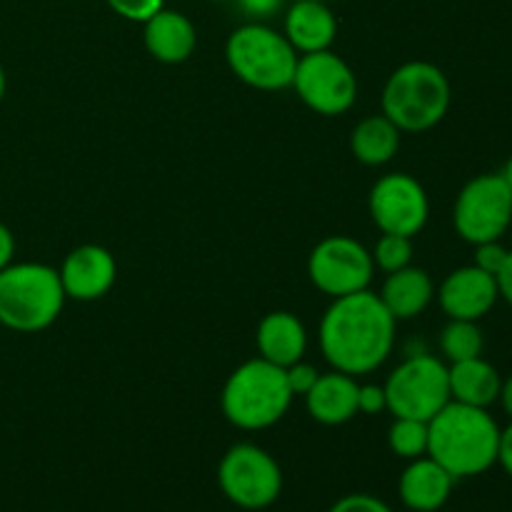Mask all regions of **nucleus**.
I'll return each instance as SVG.
<instances>
[{"label": "nucleus", "mask_w": 512, "mask_h": 512, "mask_svg": "<svg viewBox=\"0 0 512 512\" xmlns=\"http://www.w3.org/2000/svg\"><path fill=\"white\" fill-rule=\"evenodd\" d=\"M395 323L380 295L370 290L333 298L320 320V350L345 375H368L388 360L395 345Z\"/></svg>", "instance_id": "obj_1"}, {"label": "nucleus", "mask_w": 512, "mask_h": 512, "mask_svg": "<svg viewBox=\"0 0 512 512\" xmlns=\"http://www.w3.org/2000/svg\"><path fill=\"white\" fill-rule=\"evenodd\" d=\"M428 455L455 480L483 475L498 463L500 425L488 408L450 400L428 423Z\"/></svg>", "instance_id": "obj_2"}, {"label": "nucleus", "mask_w": 512, "mask_h": 512, "mask_svg": "<svg viewBox=\"0 0 512 512\" xmlns=\"http://www.w3.org/2000/svg\"><path fill=\"white\" fill-rule=\"evenodd\" d=\"M293 398L285 368L258 355L230 373L220 395V408L235 428L265 430L285 418Z\"/></svg>", "instance_id": "obj_3"}, {"label": "nucleus", "mask_w": 512, "mask_h": 512, "mask_svg": "<svg viewBox=\"0 0 512 512\" xmlns=\"http://www.w3.org/2000/svg\"><path fill=\"white\" fill-rule=\"evenodd\" d=\"M65 290L58 270L43 263H10L0 270V325L15 333H40L63 313Z\"/></svg>", "instance_id": "obj_4"}, {"label": "nucleus", "mask_w": 512, "mask_h": 512, "mask_svg": "<svg viewBox=\"0 0 512 512\" xmlns=\"http://www.w3.org/2000/svg\"><path fill=\"white\" fill-rule=\"evenodd\" d=\"M450 80L438 65L413 60L393 70L383 88V115L400 133H425L450 110Z\"/></svg>", "instance_id": "obj_5"}, {"label": "nucleus", "mask_w": 512, "mask_h": 512, "mask_svg": "<svg viewBox=\"0 0 512 512\" xmlns=\"http://www.w3.org/2000/svg\"><path fill=\"white\" fill-rule=\"evenodd\" d=\"M298 58L290 40L263 23L240 25L225 43V60L235 78L255 90L290 88Z\"/></svg>", "instance_id": "obj_6"}, {"label": "nucleus", "mask_w": 512, "mask_h": 512, "mask_svg": "<svg viewBox=\"0 0 512 512\" xmlns=\"http://www.w3.org/2000/svg\"><path fill=\"white\" fill-rule=\"evenodd\" d=\"M383 388L395 418L430 423L450 403L448 365L433 355H413L393 370Z\"/></svg>", "instance_id": "obj_7"}, {"label": "nucleus", "mask_w": 512, "mask_h": 512, "mask_svg": "<svg viewBox=\"0 0 512 512\" xmlns=\"http://www.w3.org/2000/svg\"><path fill=\"white\" fill-rule=\"evenodd\" d=\"M218 483L225 498L243 510H265L283 493V470L268 450L238 443L218 465Z\"/></svg>", "instance_id": "obj_8"}, {"label": "nucleus", "mask_w": 512, "mask_h": 512, "mask_svg": "<svg viewBox=\"0 0 512 512\" xmlns=\"http://www.w3.org/2000/svg\"><path fill=\"white\" fill-rule=\"evenodd\" d=\"M512 223V190L500 173H485L463 185L455 198L453 225L470 245L500 240Z\"/></svg>", "instance_id": "obj_9"}, {"label": "nucleus", "mask_w": 512, "mask_h": 512, "mask_svg": "<svg viewBox=\"0 0 512 512\" xmlns=\"http://www.w3.org/2000/svg\"><path fill=\"white\" fill-rule=\"evenodd\" d=\"M290 88L310 110L328 118L348 113L358 100V78L333 50L300 55Z\"/></svg>", "instance_id": "obj_10"}, {"label": "nucleus", "mask_w": 512, "mask_h": 512, "mask_svg": "<svg viewBox=\"0 0 512 512\" xmlns=\"http://www.w3.org/2000/svg\"><path fill=\"white\" fill-rule=\"evenodd\" d=\"M373 273V253L348 235H330L320 240L308 258L310 280L330 298L368 290Z\"/></svg>", "instance_id": "obj_11"}, {"label": "nucleus", "mask_w": 512, "mask_h": 512, "mask_svg": "<svg viewBox=\"0 0 512 512\" xmlns=\"http://www.w3.org/2000/svg\"><path fill=\"white\" fill-rule=\"evenodd\" d=\"M370 218L383 233L415 238L425 228L430 200L423 185L408 173L383 175L370 190Z\"/></svg>", "instance_id": "obj_12"}, {"label": "nucleus", "mask_w": 512, "mask_h": 512, "mask_svg": "<svg viewBox=\"0 0 512 512\" xmlns=\"http://www.w3.org/2000/svg\"><path fill=\"white\" fill-rule=\"evenodd\" d=\"M500 298L498 278L478 265L453 270L438 288V303L450 320H483Z\"/></svg>", "instance_id": "obj_13"}, {"label": "nucleus", "mask_w": 512, "mask_h": 512, "mask_svg": "<svg viewBox=\"0 0 512 512\" xmlns=\"http://www.w3.org/2000/svg\"><path fill=\"white\" fill-rule=\"evenodd\" d=\"M58 275L65 298L93 303L110 293L118 278V263L103 245H80L65 255Z\"/></svg>", "instance_id": "obj_14"}, {"label": "nucleus", "mask_w": 512, "mask_h": 512, "mask_svg": "<svg viewBox=\"0 0 512 512\" xmlns=\"http://www.w3.org/2000/svg\"><path fill=\"white\" fill-rule=\"evenodd\" d=\"M455 478L430 455L410 460L398 483L400 500L413 512H438L450 500Z\"/></svg>", "instance_id": "obj_15"}, {"label": "nucleus", "mask_w": 512, "mask_h": 512, "mask_svg": "<svg viewBox=\"0 0 512 512\" xmlns=\"http://www.w3.org/2000/svg\"><path fill=\"white\" fill-rule=\"evenodd\" d=\"M358 380L340 370L318 375L313 388L305 395L310 418L320 425H345L358 415Z\"/></svg>", "instance_id": "obj_16"}, {"label": "nucleus", "mask_w": 512, "mask_h": 512, "mask_svg": "<svg viewBox=\"0 0 512 512\" xmlns=\"http://www.w3.org/2000/svg\"><path fill=\"white\" fill-rule=\"evenodd\" d=\"M143 40L148 53L165 65H178L193 55L198 45L195 25L188 15L178 10H158L150 20H145Z\"/></svg>", "instance_id": "obj_17"}, {"label": "nucleus", "mask_w": 512, "mask_h": 512, "mask_svg": "<svg viewBox=\"0 0 512 512\" xmlns=\"http://www.w3.org/2000/svg\"><path fill=\"white\" fill-rule=\"evenodd\" d=\"M255 343H258L260 358L280 365V368H290L305 358L308 333L298 315L288 313V310H275L260 320Z\"/></svg>", "instance_id": "obj_18"}, {"label": "nucleus", "mask_w": 512, "mask_h": 512, "mask_svg": "<svg viewBox=\"0 0 512 512\" xmlns=\"http://www.w3.org/2000/svg\"><path fill=\"white\" fill-rule=\"evenodd\" d=\"M283 35L300 55L330 50L338 35V20L323 0H295L285 15Z\"/></svg>", "instance_id": "obj_19"}, {"label": "nucleus", "mask_w": 512, "mask_h": 512, "mask_svg": "<svg viewBox=\"0 0 512 512\" xmlns=\"http://www.w3.org/2000/svg\"><path fill=\"white\" fill-rule=\"evenodd\" d=\"M378 295L395 320H413L433 303L435 285L423 268L408 265L390 273Z\"/></svg>", "instance_id": "obj_20"}, {"label": "nucleus", "mask_w": 512, "mask_h": 512, "mask_svg": "<svg viewBox=\"0 0 512 512\" xmlns=\"http://www.w3.org/2000/svg\"><path fill=\"white\" fill-rule=\"evenodd\" d=\"M448 380L450 400L473 405V408H490L500 398V385H503V378L495 370V365H490L483 355L450 363Z\"/></svg>", "instance_id": "obj_21"}, {"label": "nucleus", "mask_w": 512, "mask_h": 512, "mask_svg": "<svg viewBox=\"0 0 512 512\" xmlns=\"http://www.w3.org/2000/svg\"><path fill=\"white\" fill-rule=\"evenodd\" d=\"M400 148V130L385 115H370L360 120L350 133V150L363 165H385Z\"/></svg>", "instance_id": "obj_22"}, {"label": "nucleus", "mask_w": 512, "mask_h": 512, "mask_svg": "<svg viewBox=\"0 0 512 512\" xmlns=\"http://www.w3.org/2000/svg\"><path fill=\"white\" fill-rule=\"evenodd\" d=\"M485 348L483 330L473 320H450L440 333V350L450 363L480 358Z\"/></svg>", "instance_id": "obj_23"}, {"label": "nucleus", "mask_w": 512, "mask_h": 512, "mask_svg": "<svg viewBox=\"0 0 512 512\" xmlns=\"http://www.w3.org/2000/svg\"><path fill=\"white\" fill-rule=\"evenodd\" d=\"M428 423L413 418H395L388 430V445L398 458L415 460L428 455Z\"/></svg>", "instance_id": "obj_24"}, {"label": "nucleus", "mask_w": 512, "mask_h": 512, "mask_svg": "<svg viewBox=\"0 0 512 512\" xmlns=\"http://www.w3.org/2000/svg\"><path fill=\"white\" fill-rule=\"evenodd\" d=\"M410 258H413V238H405V235L383 233V238L375 245L373 263L388 275L408 268Z\"/></svg>", "instance_id": "obj_25"}, {"label": "nucleus", "mask_w": 512, "mask_h": 512, "mask_svg": "<svg viewBox=\"0 0 512 512\" xmlns=\"http://www.w3.org/2000/svg\"><path fill=\"white\" fill-rule=\"evenodd\" d=\"M110 5V10L120 15L125 20H133V23H145V20L153 18L158 10H163L165 0H105Z\"/></svg>", "instance_id": "obj_26"}, {"label": "nucleus", "mask_w": 512, "mask_h": 512, "mask_svg": "<svg viewBox=\"0 0 512 512\" xmlns=\"http://www.w3.org/2000/svg\"><path fill=\"white\" fill-rule=\"evenodd\" d=\"M508 253L510 250L505 248L500 240H490V243H480L475 245V263L480 270H485V273L490 275H498L500 270H503L505 260H508Z\"/></svg>", "instance_id": "obj_27"}, {"label": "nucleus", "mask_w": 512, "mask_h": 512, "mask_svg": "<svg viewBox=\"0 0 512 512\" xmlns=\"http://www.w3.org/2000/svg\"><path fill=\"white\" fill-rule=\"evenodd\" d=\"M328 512H393L380 498L368 493H353L340 498Z\"/></svg>", "instance_id": "obj_28"}, {"label": "nucleus", "mask_w": 512, "mask_h": 512, "mask_svg": "<svg viewBox=\"0 0 512 512\" xmlns=\"http://www.w3.org/2000/svg\"><path fill=\"white\" fill-rule=\"evenodd\" d=\"M318 370L313 368V365H308L305 360H300V363L290 365V368H285V378H288V385H290V393L293 395H308V390L313 388L315 380H318Z\"/></svg>", "instance_id": "obj_29"}, {"label": "nucleus", "mask_w": 512, "mask_h": 512, "mask_svg": "<svg viewBox=\"0 0 512 512\" xmlns=\"http://www.w3.org/2000/svg\"><path fill=\"white\" fill-rule=\"evenodd\" d=\"M388 410V398H385L383 385H358V413L378 415Z\"/></svg>", "instance_id": "obj_30"}, {"label": "nucleus", "mask_w": 512, "mask_h": 512, "mask_svg": "<svg viewBox=\"0 0 512 512\" xmlns=\"http://www.w3.org/2000/svg\"><path fill=\"white\" fill-rule=\"evenodd\" d=\"M235 3L248 18H253V23L270 18L283 8V0H235Z\"/></svg>", "instance_id": "obj_31"}, {"label": "nucleus", "mask_w": 512, "mask_h": 512, "mask_svg": "<svg viewBox=\"0 0 512 512\" xmlns=\"http://www.w3.org/2000/svg\"><path fill=\"white\" fill-rule=\"evenodd\" d=\"M498 463L503 465L505 473L512 478V423L505 430H500V448H498Z\"/></svg>", "instance_id": "obj_32"}, {"label": "nucleus", "mask_w": 512, "mask_h": 512, "mask_svg": "<svg viewBox=\"0 0 512 512\" xmlns=\"http://www.w3.org/2000/svg\"><path fill=\"white\" fill-rule=\"evenodd\" d=\"M13 255H15V238L10 233V228L5 223H0V270L5 265L13 263Z\"/></svg>", "instance_id": "obj_33"}, {"label": "nucleus", "mask_w": 512, "mask_h": 512, "mask_svg": "<svg viewBox=\"0 0 512 512\" xmlns=\"http://www.w3.org/2000/svg\"><path fill=\"white\" fill-rule=\"evenodd\" d=\"M498 290H500V298H505V303L512 308V250L508 253V260H505L503 270L498 275Z\"/></svg>", "instance_id": "obj_34"}, {"label": "nucleus", "mask_w": 512, "mask_h": 512, "mask_svg": "<svg viewBox=\"0 0 512 512\" xmlns=\"http://www.w3.org/2000/svg\"><path fill=\"white\" fill-rule=\"evenodd\" d=\"M500 405H503L505 413L510 415L512 420V375H508V378L503 380V385H500Z\"/></svg>", "instance_id": "obj_35"}, {"label": "nucleus", "mask_w": 512, "mask_h": 512, "mask_svg": "<svg viewBox=\"0 0 512 512\" xmlns=\"http://www.w3.org/2000/svg\"><path fill=\"white\" fill-rule=\"evenodd\" d=\"M505 178V183L510 185V190H512V158L508 160V163H505V168H503V173H500Z\"/></svg>", "instance_id": "obj_36"}, {"label": "nucleus", "mask_w": 512, "mask_h": 512, "mask_svg": "<svg viewBox=\"0 0 512 512\" xmlns=\"http://www.w3.org/2000/svg\"><path fill=\"white\" fill-rule=\"evenodd\" d=\"M5 85H8V83H5V70H3V63H0V100L5 98Z\"/></svg>", "instance_id": "obj_37"}, {"label": "nucleus", "mask_w": 512, "mask_h": 512, "mask_svg": "<svg viewBox=\"0 0 512 512\" xmlns=\"http://www.w3.org/2000/svg\"><path fill=\"white\" fill-rule=\"evenodd\" d=\"M323 3H325V0H323Z\"/></svg>", "instance_id": "obj_38"}]
</instances>
